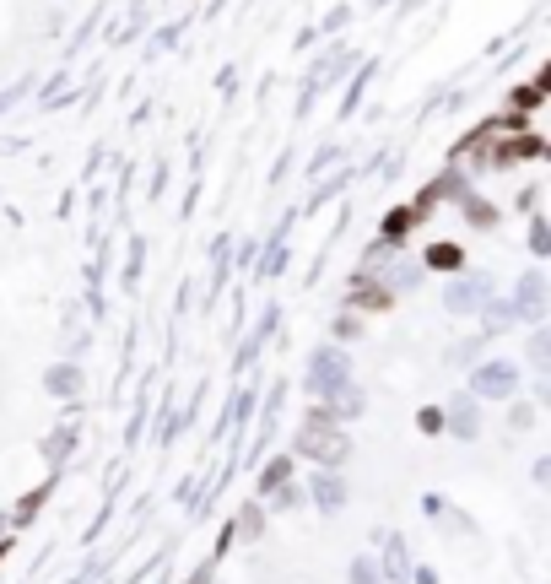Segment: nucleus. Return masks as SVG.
<instances>
[{
  "mask_svg": "<svg viewBox=\"0 0 551 584\" xmlns=\"http://www.w3.org/2000/svg\"><path fill=\"white\" fill-rule=\"evenodd\" d=\"M427 265H460V249H449V244H438L433 255H427Z\"/></svg>",
  "mask_w": 551,
  "mask_h": 584,
  "instance_id": "nucleus-12",
  "label": "nucleus"
},
{
  "mask_svg": "<svg viewBox=\"0 0 551 584\" xmlns=\"http://www.w3.org/2000/svg\"><path fill=\"white\" fill-rule=\"evenodd\" d=\"M481 292H487V282H481V276H470V282H454L449 287V309L454 314H470L481 303Z\"/></svg>",
  "mask_w": 551,
  "mask_h": 584,
  "instance_id": "nucleus-4",
  "label": "nucleus"
},
{
  "mask_svg": "<svg viewBox=\"0 0 551 584\" xmlns=\"http://www.w3.org/2000/svg\"><path fill=\"white\" fill-rule=\"evenodd\" d=\"M298 449L330 466V460H346V433L330 428V411H314V417L298 428Z\"/></svg>",
  "mask_w": 551,
  "mask_h": 584,
  "instance_id": "nucleus-1",
  "label": "nucleus"
},
{
  "mask_svg": "<svg viewBox=\"0 0 551 584\" xmlns=\"http://www.w3.org/2000/svg\"><path fill=\"white\" fill-rule=\"evenodd\" d=\"M449 422H454V433H465V438H470V433H476V422H481V417H476V406H470V401H454Z\"/></svg>",
  "mask_w": 551,
  "mask_h": 584,
  "instance_id": "nucleus-7",
  "label": "nucleus"
},
{
  "mask_svg": "<svg viewBox=\"0 0 551 584\" xmlns=\"http://www.w3.org/2000/svg\"><path fill=\"white\" fill-rule=\"evenodd\" d=\"M384 574H379V563H368V557H362V563L352 568V584H379Z\"/></svg>",
  "mask_w": 551,
  "mask_h": 584,
  "instance_id": "nucleus-9",
  "label": "nucleus"
},
{
  "mask_svg": "<svg viewBox=\"0 0 551 584\" xmlns=\"http://www.w3.org/2000/svg\"><path fill=\"white\" fill-rule=\"evenodd\" d=\"M416 222V211H395V217L384 222V244H400V238H406V228Z\"/></svg>",
  "mask_w": 551,
  "mask_h": 584,
  "instance_id": "nucleus-8",
  "label": "nucleus"
},
{
  "mask_svg": "<svg viewBox=\"0 0 551 584\" xmlns=\"http://www.w3.org/2000/svg\"><path fill=\"white\" fill-rule=\"evenodd\" d=\"M476 390H481V395H508V390H514V368L487 363V368L476 374Z\"/></svg>",
  "mask_w": 551,
  "mask_h": 584,
  "instance_id": "nucleus-3",
  "label": "nucleus"
},
{
  "mask_svg": "<svg viewBox=\"0 0 551 584\" xmlns=\"http://www.w3.org/2000/svg\"><path fill=\"white\" fill-rule=\"evenodd\" d=\"M308 384H314V395H325V401H335L341 390H352V374H346V357L325 347V352L314 357V374H308Z\"/></svg>",
  "mask_w": 551,
  "mask_h": 584,
  "instance_id": "nucleus-2",
  "label": "nucleus"
},
{
  "mask_svg": "<svg viewBox=\"0 0 551 584\" xmlns=\"http://www.w3.org/2000/svg\"><path fill=\"white\" fill-rule=\"evenodd\" d=\"M530 233H535V238H530V244H535V255H546V249H551V238H546V222H535Z\"/></svg>",
  "mask_w": 551,
  "mask_h": 584,
  "instance_id": "nucleus-13",
  "label": "nucleus"
},
{
  "mask_svg": "<svg viewBox=\"0 0 551 584\" xmlns=\"http://www.w3.org/2000/svg\"><path fill=\"white\" fill-rule=\"evenodd\" d=\"M260 525H265L260 509H244V514H238V530H244V536H260Z\"/></svg>",
  "mask_w": 551,
  "mask_h": 584,
  "instance_id": "nucleus-11",
  "label": "nucleus"
},
{
  "mask_svg": "<svg viewBox=\"0 0 551 584\" xmlns=\"http://www.w3.org/2000/svg\"><path fill=\"white\" fill-rule=\"evenodd\" d=\"M535 103H541V87H519V92H514V109H519V114H530Z\"/></svg>",
  "mask_w": 551,
  "mask_h": 584,
  "instance_id": "nucleus-10",
  "label": "nucleus"
},
{
  "mask_svg": "<svg viewBox=\"0 0 551 584\" xmlns=\"http://www.w3.org/2000/svg\"><path fill=\"white\" fill-rule=\"evenodd\" d=\"M314 498L319 503H325V509H341V498H346V487H341V476H319V482H314Z\"/></svg>",
  "mask_w": 551,
  "mask_h": 584,
  "instance_id": "nucleus-6",
  "label": "nucleus"
},
{
  "mask_svg": "<svg viewBox=\"0 0 551 584\" xmlns=\"http://www.w3.org/2000/svg\"><path fill=\"white\" fill-rule=\"evenodd\" d=\"M508 309H524L530 320H541V276H524L519 287V303H508Z\"/></svg>",
  "mask_w": 551,
  "mask_h": 584,
  "instance_id": "nucleus-5",
  "label": "nucleus"
}]
</instances>
